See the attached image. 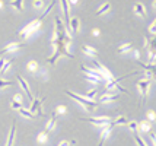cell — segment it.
<instances>
[{"instance_id": "obj_37", "label": "cell", "mask_w": 156, "mask_h": 146, "mask_svg": "<svg viewBox=\"0 0 156 146\" xmlns=\"http://www.w3.org/2000/svg\"><path fill=\"white\" fill-rule=\"evenodd\" d=\"M13 101H16V102H20V104H22V95H20V94H16V95H15V98H13Z\"/></svg>"}, {"instance_id": "obj_7", "label": "cell", "mask_w": 156, "mask_h": 146, "mask_svg": "<svg viewBox=\"0 0 156 146\" xmlns=\"http://www.w3.org/2000/svg\"><path fill=\"white\" fill-rule=\"evenodd\" d=\"M61 9H63V13H64V27H67L69 28V22H70V16H69V13H70V6H69L67 0H61Z\"/></svg>"}, {"instance_id": "obj_26", "label": "cell", "mask_w": 156, "mask_h": 146, "mask_svg": "<svg viewBox=\"0 0 156 146\" xmlns=\"http://www.w3.org/2000/svg\"><path fill=\"white\" fill-rule=\"evenodd\" d=\"M37 140H38V143H47V140H48V133L41 132L40 134L37 136Z\"/></svg>"}, {"instance_id": "obj_15", "label": "cell", "mask_w": 156, "mask_h": 146, "mask_svg": "<svg viewBox=\"0 0 156 146\" xmlns=\"http://www.w3.org/2000/svg\"><path fill=\"white\" fill-rule=\"evenodd\" d=\"M22 47V44L20 42H10V44H7L6 47H5V53H13V51H18V50Z\"/></svg>"}, {"instance_id": "obj_12", "label": "cell", "mask_w": 156, "mask_h": 146, "mask_svg": "<svg viewBox=\"0 0 156 146\" xmlns=\"http://www.w3.org/2000/svg\"><path fill=\"white\" fill-rule=\"evenodd\" d=\"M41 99H32V105H31V108H29V111L32 112H38V116H42V110H41Z\"/></svg>"}, {"instance_id": "obj_22", "label": "cell", "mask_w": 156, "mask_h": 146, "mask_svg": "<svg viewBox=\"0 0 156 146\" xmlns=\"http://www.w3.org/2000/svg\"><path fill=\"white\" fill-rule=\"evenodd\" d=\"M131 50H133V44H131V42H126V44L120 45L118 51H120L121 54H126V53H129V51H131Z\"/></svg>"}, {"instance_id": "obj_25", "label": "cell", "mask_w": 156, "mask_h": 146, "mask_svg": "<svg viewBox=\"0 0 156 146\" xmlns=\"http://www.w3.org/2000/svg\"><path fill=\"white\" fill-rule=\"evenodd\" d=\"M19 112H20V116H22V117H25V118H32V120L35 118V114H32V112L29 111V110H25V108H20Z\"/></svg>"}, {"instance_id": "obj_10", "label": "cell", "mask_w": 156, "mask_h": 146, "mask_svg": "<svg viewBox=\"0 0 156 146\" xmlns=\"http://www.w3.org/2000/svg\"><path fill=\"white\" fill-rule=\"evenodd\" d=\"M117 99H118V95L111 92V94H105L99 98V104H108V102H114Z\"/></svg>"}, {"instance_id": "obj_29", "label": "cell", "mask_w": 156, "mask_h": 146, "mask_svg": "<svg viewBox=\"0 0 156 146\" xmlns=\"http://www.w3.org/2000/svg\"><path fill=\"white\" fill-rule=\"evenodd\" d=\"M146 117H147V121H149V123H153V121L156 120V114H155V111H152V110H150V111H147Z\"/></svg>"}, {"instance_id": "obj_34", "label": "cell", "mask_w": 156, "mask_h": 146, "mask_svg": "<svg viewBox=\"0 0 156 146\" xmlns=\"http://www.w3.org/2000/svg\"><path fill=\"white\" fill-rule=\"evenodd\" d=\"M34 7H37V9H42V7H44V2H42V0H35L34 2Z\"/></svg>"}, {"instance_id": "obj_41", "label": "cell", "mask_w": 156, "mask_h": 146, "mask_svg": "<svg viewBox=\"0 0 156 146\" xmlns=\"http://www.w3.org/2000/svg\"><path fill=\"white\" fill-rule=\"evenodd\" d=\"M133 54H134V57H136V60H139V59H140V53H139L137 50H134V51H133Z\"/></svg>"}, {"instance_id": "obj_17", "label": "cell", "mask_w": 156, "mask_h": 146, "mask_svg": "<svg viewBox=\"0 0 156 146\" xmlns=\"http://www.w3.org/2000/svg\"><path fill=\"white\" fill-rule=\"evenodd\" d=\"M9 5L12 7H15L18 12H23V9H25V6H23V0H12Z\"/></svg>"}, {"instance_id": "obj_18", "label": "cell", "mask_w": 156, "mask_h": 146, "mask_svg": "<svg viewBox=\"0 0 156 146\" xmlns=\"http://www.w3.org/2000/svg\"><path fill=\"white\" fill-rule=\"evenodd\" d=\"M55 123H57V118H55V116H53V117L48 120L47 127H45V130H44V132H45V133H50L51 130H54V129H55Z\"/></svg>"}, {"instance_id": "obj_42", "label": "cell", "mask_w": 156, "mask_h": 146, "mask_svg": "<svg viewBox=\"0 0 156 146\" xmlns=\"http://www.w3.org/2000/svg\"><path fill=\"white\" fill-rule=\"evenodd\" d=\"M5 63H6V60H5V59H0V70H2V67L5 66Z\"/></svg>"}, {"instance_id": "obj_20", "label": "cell", "mask_w": 156, "mask_h": 146, "mask_svg": "<svg viewBox=\"0 0 156 146\" xmlns=\"http://www.w3.org/2000/svg\"><path fill=\"white\" fill-rule=\"evenodd\" d=\"M137 64H139L140 67H143L144 72H149V73H152V75L155 73V64H149V63L144 64V63H142V62H137Z\"/></svg>"}, {"instance_id": "obj_28", "label": "cell", "mask_w": 156, "mask_h": 146, "mask_svg": "<svg viewBox=\"0 0 156 146\" xmlns=\"http://www.w3.org/2000/svg\"><path fill=\"white\" fill-rule=\"evenodd\" d=\"M127 126L130 127V130H133V132H139V123H137V121H129Z\"/></svg>"}, {"instance_id": "obj_3", "label": "cell", "mask_w": 156, "mask_h": 146, "mask_svg": "<svg viewBox=\"0 0 156 146\" xmlns=\"http://www.w3.org/2000/svg\"><path fill=\"white\" fill-rule=\"evenodd\" d=\"M82 70L85 72V76L89 82L92 84H98L99 80H102V76L99 75V72L96 69H90V67H86V66H82Z\"/></svg>"}, {"instance_id": "obj_32", "label": "cell", "mask_w": 156, "mask_h": 146, "mask_svg": "<svg viewBox=\"0 0 156 146\" xmlns=\"http://www.w3.org/2000/svg\"><path fill=\"white\" fill-rule=\"evenodd\" d=\"M55 112H57V114H66L67 110H66L64 105H57V107H55Z\"/></svg>"}, {"instance_id": "obj_33", "label": "cell", "mask_w": 156, "mask_h": 146, "mask_svg": "<svg viewBox=\"0 0 156 146\" xmlns=\"http://www.w3.org/2000/svg\"><path fill=\"white\" fill-rule=\"evenodd\" d=\"M10 107H12L13 110H18V111H19L20 108H23L22 104H20V102H16V101H12V102H10Z\"/></svg>"}, {"instance_id": "obj_38", "label": "cell", "mask_w": 156, "mask_h": 146, "mask_svg": "<svg viewBox=\"0 0 156 146\" xmlns=\"http://www.w3.org/2000/svg\"><path fill=\"white\" fill-rule=\"evenodd\" d=\"M150 142H152V146H155V133L150 132Z\"/></svg>"}, {"instance_id": "obj_6", "label": "cell", "mask_w": 156, "mask_h": 146, "mask_svg": "<svg viewBox=\"0 0 156 146\" xmlns=\"http://www.w3.org/2000/svg\"><path fill=\"white\" fill-rule=\"evenodd\" d=\"M137 86H139V91H140L142 97H146L150 89V79H140L137 82Z\"/></svg>"}, {"instance_id": "obj_4", "label": "cell", "mask_w": 156, "mask_h": 146, "mask_svg": "<svg viewBox=\"0 0 156 146\" xmlns=\"http://www.w3.org/2000/svg\"><path fill=\"white\" fill-rule=\"evenodd\" d=\"M83 121H89L94 126H98V127H107V126L111 124V118L107 117V116H102V117H90V118H82Z\"/></svg>"}, {"instance_id": "obj_14", "label": "cell", "mask_w": 156, "mask_h": 146, "mask_svg": "<svg viewBox=\"0 0 156 146\" xmlns=\"http://www.w3.org/2000/svg\"><path fill=\"white\" fill-rule=\"evenodd\" d=\"M82 50H83V53H85L86 56L92 57V59H96V57H98V51H96L94 47H90V45H83Z\"/></svg>"}, {"instance_id": "obj_9", "label": "cell", "mask_w": 156, "mask_h": 146, "mask_svg": "<svg viewBox=\"0 0 156 146\" xmlns=\"http://www.w3.org/2000/svg\"><path fill=\"white\" fill-rule=\"evenodd\" d=\"M69 28L72 32H79V29H80V19L77 18V16H73V18H70V22H69Z\"/></svg>"}, {"instance_id": "obj_39", "label": "cell", "mask_w": 156, "mask_h": 146, "mask_svg": "<svg viewBox=\"0 0 156 146\" xmlns=\"http://www.w3.org/2000/svg\"><path fill=\"white\" fill-rule=\"evenodd\" d=\"M58 146H70V142H67V140H63V142H60V143H58Z\"/></svg>"}, {"instance_id": "obj_30", "label": "cell", "mask_w": 156, "mask_h": 146, "mask_svg": "<svg viewBox=\"0 0 156 146\" xmlns=\"http://www.w3.org/2000/svg\"><path fill=\"white\" fill-rule=\"evenodd\" d=\"M10 85H13L12 80H5V79H0V89H3V88H6V86H10Z\"/></svg>"}, {"instance_id": "obj_23", "label": "cell", "mask_w": 156, "mask_h": 146, "mask_svg": "<svg viewBox=\"0 0 156 146\" xmlns=\"http://www.w3.org/2000/svg\"><path fill=\"white\" fill-rule=\"evenodd\" d=\"M96 94H98V89H96V88H94V89H90V91H88V92H86L85 98H86V99H89V101H95Z\"/></svg>"}, {"instance_id": "obj_8", "label": "cell", "mask_w": 156, "mask_h": 146, "mask_svg": "<svg viewBox=\"0 0 156 146\" xmlns=\"http://www.w3.org/2000/svg\"><path fill=\"white\" fill-rule=\"evenodd\" d=\"M111 132H112V126L109 124L107 126V127H104L101 130V133H99V146L104 145V142L109 137V134H111Z\"/></svg>"}, {"instance_id": "obj_36", "label": "cell", "mask_w": 156, "mask_h": 146, "mask_svg": "<svg viewBox=\"0 0 156 146\" xmlns=\"http://www.w3.org/2000/svg\"><path fill=\"white\" fill-rule=\"evenodd\" d=\"M155 59H156L155 51H150V56H149V64H153V63H155Z\"/></svg>"}, {"instance_id": "obj_35", "label": "cell", "mask_w": 156, "mask_h": 146, "mask_svg": "<svg viewBox=\"0 0 156 146\" xmlns=\"http://www.w3.org/2000/svg\"><path fill=\"white\" fill-rule=\"evenodd\" d=\"M155 27H156V22L153 21V22H152V23H150V27H149V31H150V34L153 35V37H155V31H156V28H155Z\"/></svg>"}, {"instance_id": "obj_1", "label": "cell", "mask_w": 156, "mask_h": 146, "mask_svg": "<svg viewBox=\"0 0 156 146\" xmlns=\"http://www.w3.org/2000/svg\"><path fill=\"white\" fill-rule=\"evenodd\" d=\"M42 16L41 18H38V19H34L32 22H29L27 27H23V28L20 29V32L19 34L22 35V38H25V40H28V38H32L38 31H40L41 28V25H42Z\"/></svg>"}, {"instance_id": "obj_43", "label": "cell", "mask_w": 156, "mask_h": 146, "mask_svg": "<svg viewBox=\"0 0 156 146\" xmlns=\"http://www.w3.org/2000/svg\"><path fill=\"white\" fill-rule=\"evenodd\" d=\"M143 44H144V47H147V45H149V40H147V38H144V41H143Z\"/></svg>"}, {"instance_id": "obj_24", "label": "cell", "mask_w": 156, "mask_h": 146, "mask_svg": "<svg viewBox=\"0 0 156 146\" xmlns=\"http://www.w3.org/2000/svg\"><path fill=\"white\" fill-rule=\"evenodd\" d=\"M109 9H111V3H104V5L96 10V15H104L105 12H108Z\"/></svg>"}, {"instance_id": "obj_5", "label": "cell", "mask_w": 156, "mask_h": 146, "mask_svg": "<svg viewBox=\"0 0 156 146\" xmlns=\"http://www.w3.org/2000/svg\"><path fill=\"white\" fill-rule=\"evenodd\" d=\"M94 64H95L96 70L99 72V75L102 76V79H107V80H112V79H114V77H112V73H111L104 64H101L99 62H94Z\"/></svg>"}, {"instance_id": "obj_19", "label": "cell", "mask_w": 156, "mask_h": 146, "mask_svg": "<svg viewBox=\"0 0 156 146\" xmlns=\"http://www.w3.org/2000/svg\"><path fill=\"white\" fill-rule=\"evenodd\" d=\"M27 69H28V72H31V73H35L37 70L40 69V64H38V62H35V60H31V62H28Z\"/></svg>"}, {"instance_id": "obj_11", "label": "cell", "mask_w": 156, "mask_h": 146, "mask_svg": "<svg viewBox=\"0 0 156 146\" xmlns=\"http://www.w3.org/2000/svg\"><path fill=\"white\" fill-rule=\"evenodd\" d=\"M18 82H19V85H20V88L27 92V95L29 97V99L32 101V94H31V89H29V85H28V82L23 79L22 76H18Z\"/></svg>"}, {"instance_id": "obj_2", "label": "cell", "mask_w": 156, "mask_h": 146, "mask_svg": "<svg viewBox=\"0 0 156 146\" xmlns=\"http://www.w3.org/2000/svg\"><path fill=\"white\" fill-rule=\"evenodd\" d=\"M66 94H67L70 98H73L75 101H77L79 104H82V107L85 108V110H94L96 105H98V102L96 101H89V99H86L85 97H82V95H79V94H75V92H72V91H66Z\"/></svg>"}, {"instance_id": "obj_16", "label": "cell", "mask_w": 156, "mask_h": 146, "mask_svg": "<svg viewBox=\"0 0 156 146\" xmlns=\"http://www.w3.org/2000/svg\"><path fill=\"white\" fill-rule=\"evenodd\" d=\"M134 12H136L139 16H142V18H146V16H147L146 7L143 6L142 3H136V5H134Z\"/></svg>"}, {"instance_id": "obj_13", "label": "cell", "mask_w": 156, "mask_h": 146, "mask_svg": "<svg viewBox=\"0 0 156 146\" xmlns=\"http://www.w3.org/2000/svg\"><path fill=\"white\" fill-rule=\"evenodd\" d=\"M150 130H152V123H149L147 120H143L139 123V132L150 133Z\"/></svg>"}, {"instance_id": "obj_27", "label": "cell", "mask_w": 156, "mask_h": 146, "mask_svg": "<svg viewBox=\"0 0 156 146\" xmlns=\"http://www.w3.org/2000/svg\"><path fill=\"white\" fill-rule=\"evenodd\" d=\"M12 64H13V60H6L5 66H3V67H2V70H0V73H6L7 70L12 67Z\"/></svg>"}, {"instance_id": "obj_40", "label": "cell", "mask_w": 156, "mask_h": 146, "mask_svg": "<svg viewBox=\"0 0 156 146\" xmlns=\"http://www.w3.org/2000/svg\"><path fill=\"white\" fill-rule=\"evenodd\" d=\"M92 34L95 35V37H98V35H101V31H99V29H92Z\"/></svg>"}, {"instance_id": "obj_44", "label": "cell", "mask_w": 156, "mask_h": 146, "mask_svg": "<svg viewBox=\"0 0 156 146\" xmlns=\"http://www.w3.org/2000/svg\"><path fill=\"white\" fill-rule=\"evenodd\" d=\"M2 7H3V2L0 0V9H2Z\"/></svg>"}, {"instance_id": "obj_31", "label": "cell", "mask_w": 156, "mask_h": 146, "mask_svg": "<svg viewBox=\"0 0 156 146\" xmlns=\"http://www.w3.org/2000/svg\"><path fill=\"white\" fill-rule=\"evenodd\" d=\"M134 140H136L137 146H147V143H146V142H144V140H143L139 134H136V136H134Z\"/></svg>"}, {"instance_id": "obj_21", "label": "cell", "mask_w": 156, "mask_h": 146, "mask_svg": "<svg viewBox=\"0 0 156 146\" xmlns=\"http://www.w3.org/2000/svg\"><path fill=\"white\" fill-rule=\"evenodd\" d=\"M129 121H127V118L124 117V116H120V117H117L114 121H111V126H124L127 124Z\"/></svg>"}]
</instances>
